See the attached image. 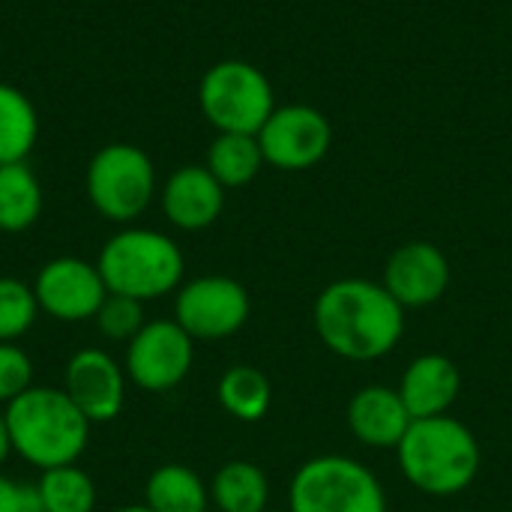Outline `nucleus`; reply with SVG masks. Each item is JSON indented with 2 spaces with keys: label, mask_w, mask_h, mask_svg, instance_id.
<instances>
[{
  "label": "nucleus",
  "mask_w": 512,
  "mask_h": 512,
  "mask_svg": "<svg viewBox=\"0 0 512 512\" xmlns=\"http://www.w3.org/2000/svg\"><path fill=\"white\" fill-rule=\"evenodd\" d=\"M0 512H42V507L36 492H27L12 480L0 477Z\"/></svg>",
  "instance_id": "27"
},
{
  "label": "nucleus",
  "mask_w": 512,
  "mask_h": 512,
  "mask_svg": "<svg viewBox=\"0 0 512 512\" xmlns=\"http://www.w3.org/2000/svg\"><path fill=\"white\" fill-rule=\"evenodd\" d=\"M192 369V336L177 321L144 324L126 351L129 378L150 393L177 387Z\"/></svg>",
  "instance_id": "9"
},
{
  "label": "nucleus",
  "mask_w": 512,
  "mask_h": 512,
  "mask_svg": "<svg viewBox=\"0 0 512 512\" xmlns=\"http://www.w3.org/2000/svg\"><path fill=\"white\" fill-rule=\"evenodd\" d=\"M264 162L258 135H240V132H219L216 141L207 150V171L225 186L237 189L258 177Z\"/></svg>",
  "instance_id": "18"
},
{
  "label": "nucleus",
  "mask_w": 512,
  "mask_h": 512,
  "mask_svg": "<svg viewBox=\"0 0 512 512\" xmlns=\"http://www.w3.org/2000/svg\"><path fill=\"white\" fill-rule=\"evenodd\" d=\"M198 105L219 132L258 135L276 111L270 78L246 60L213 63L198 87Z\"/></svg>",
  "instance_id": "5"
},
{
  "label": "nucleus",
  "mask_w": 512,
  "mask_h": 512,
  "mask_svg": "<svg viewBox=\"0 0 512 512\" xmlns=\"http://www.w3.org/2000/svg\"><path fill=\"white\" fill-rule=\"evenodd\" d=\"M96 321H99V330L108 336V339H135V333L144 327V309H141V300H132V297H123V294H108L105 303L99 306L96 312Z\"/></svg>",
  "instance_id": "25"
},
{
  "label": "nucleus",
  "mask_w": 512,
  "mask_h": 512,
  "mask_svg": "<svg viewBox=\"0 0 512 512\" xmlns=\"http://www.w3.org/2000/svg\"><path fill=\"white\" fill-rule=\"evenodd\" d=\"M117 512H153L150 507H123V510H117Z\"/></svg>",
  "instance_id": "29"
},
{
  "label": "nucleus",
  "mask_w": 512,
  "mask_h": 512,
  "mask_svg": "<svg viewBox=\"0 0 512 512\" xmlns=\"http://www.w3.org/2000/svg\"><path fill=\"white\" fill-rule=\"evenodd\" d=\"M459 390L462 375L456 363L444 354H423L405 369L399 396L414 420H426L447 414L450 405L459 399Z\"/></svg>",
  "instance_id": "16"
},
{
  "label": "nucleus",
  "mask_w": 512,
  "mask_h": 512,
  "mask_svg": "<svg viewBox=\"0 0 512 512\" xmlns=\"http://www.w3.org/2000/svg\"><path fill=\"white\" fill-rule=\"evenodd\" d=\"M96 267L108 294L144 303L177 288L183 279V252L159 231L126 228L102 246Z\"/></svg>",
  "instance_id": "4"
},
{
  "label": "nucleus",
  "mask_w": 512,
  "mask_h": 512,
  "mask_svg": "<svg viewBox=\"0 0 512 512\" xmlns=\"http://www.w3.org/2000/svg\"><path fill=\"white\" fill-rule=\"evenodd\" d=\"M9 450H12V444H9V429H6V414L0 411V465H3V459L9 456Z\"/></svg>",
  "instance_id": "28"
},
{
  "label": "nucleus",
  "mask_w": 512,
  "mask_h": 512,
  "mask_svg": "<svg viewBox=\"0 0 512 512\" xmlns=\"http://www.w3.org/2000/svg\"><path fill=\"white\" fill-rule=\"evenodd\" d=\"M267 498V477L252 462H228L213 480V501L222 512H264Z\"/></svg>",
  "instance_id": "20"
},
{
  "label": "nucleus",
  "mask_w": 512,
  "mask_h": 512,
  "mask_svg": "<svg viewBox=\"0 0 512 512\" xmlns=\"http://www.w3.org/2000/svg\"><path fill=\"white\" fill-rule=\"evenodd\" d=\"M156 192V168L135 144H108L87 165V195L111 222L138 219Z\"/></svg>",
  "instance_id": "7"
},
{
  "label": "nucleus",
  "mask_w": 512,
  "mask_h": 512,
  "mask_svg": "<svg viewBox=\"0 0 512 512\" xmlns=\"http://www.w3.org/2000/svg\"><path fill=\"white\" fill-rule=\"evenodd\" d=\"M147 507L153 512H204L207 489L186 465H165L147 480Z\"/></svg>",
  "instance_id": "21"
},
{
  "label": "nucleus",
  "mask_w": 512,
  "mask_h": 512,
  "mask_svg": "<svg viewBox=\"0 0 512 512\" xmlns=\"http://www.w3.org/2000/svg\"><path fill=\"white\" fill-rule=\"evenodd\" d=\"M249 318V294L228 276H201L177 294V324L192 339H225Z\"/></svg>",
  "instance_id": "10"
},
{
  "label": "nucleus",
  "mask_w": 512,
  "mask_h": 512,
  "mask_svg": "<svg viewBox=\"0 0 512 512\" xmlns=\"http://www.w3.org/2000/svg\"><path fill=\"white\" fill-rule=\"evenodd\" d=\"M66 396L90 423H108L123 408V372L105 351H78L66 366Z\"/></svg>",
  "instance_id": "13"
},
{
  "label": "nucleus",
  "mask_w": 512,
  "mask_h": 512,
  "mask_svg": "<svg viewBox=\"0 0 512 512\" xmlns=\"http://www.w3.org/2000/svg\"><path fill=\"white\" fill-rule=\"evenodd\" d=\"M225 207V186L207 171V165L177 168L162 189V210L171 225L183 231H201L219 219Z\"/></svg>",
  "instance_id": "14"
},
{
  "label": "nucleus",
  "mask_w": 512,
  "mask_h": 512,
  "mask_svg": "<svg viewBox=\"0 0 512 512\" xmlns=\"http://www.w3.org/2000/svg\"><path fill=\"white\" fill-rule=\"evenodd\" d=\"M39 138L33 102L12 84L0 81V165L24 162Z\"/></svg>",
  "instance_id": "19"
},
{
  "label": "nucleus",
  "mask_w": 512,
  "mask_h": 512,
  "mask_svg": "<svg viewBox=\"0 0 512 512\" xmlns=\"http://www.w3.org/2000/svg\"><path fill=\"white\" fill-rule=\"evenodd\" d=\"M291 512H387L378 477L348 456L309 459L291 480Z\"/></svg>",
  "instance_id": "6"
},
{
  "label": "nucleus",
  "mask_w": 512,
  "mask_h": 512,
  "mask_svg": "<svg viewBox=\"0 0 512 512\" xmlns=\"http://www.w3.org/2000/svg\"><path fill=\"white\" fill-rule=\"evenodd\" d=\"M39 303L33 288L18 279H0V342L24 336L36 321Z\"/></svg>",
  "instance_id": "24"
},
{
  "label": "nucleus",
  "mask_w": 512,
  "mask_h": 512,
  "mask_svg": "<svg viewBox=\"0 0 512 512\" xmlns=\"http://www.w3.org/2000/svg\"><path fill=\"white\" fill-rule=\"evenodd\" d=\"M396 450L402 474L423 495H459L480 471V444L474 432L447 414L414 420Z\"/></svg>",
  "instance_id": "3"
},
{
  "label": "nucleus",
  "mask_w": 512,
  "mask_h": 512,
  "mask_svg": "<svg viewBox=\"0 0 512 512\" xmlns=\"http://www.w3.org/2000/svg\"><path fill=\"white\" fill-rule=\"evenodd\" d=\"M264 512H270V510H264Z\"/></svg>",
  "instance_id": "30"
},
{
  "label": "nucleus",
  "mask_w": 512,
  "mask_h": 512,
  "mask_svg": "<svg viewBox=\"0 0 512 512\" xmlns=\"http://www.w3.org/2000/svg\"><path fill=\"white\" fill-rule=\"evenodd\" d=\"M315 330L345 360H378L399 345L405 309L378 282L339 279L315 300Z\"/></svg>",
  "instance_id": "1"
},
{
  "label": "nucleus",
  "mask_w": 512,
  "mask_h": 512,
  "mask_svg": "<svg viewBox=\"0 0 512 512\" xmlns=\"http://www.w3.org/2000/svg\"><path fill=\"white\" fill-rule=\"evenodd\" d=\"M414 417L405 408L399 390L372 384L354 393L348 405V426L354 438L375 450H396L411 429Z\"/></svg>",
  "instance_id": "15"
},
{
  "label": "nucleus",
  "mask_w": 512,
  "mask_h": 512,
  "mask_svg": "<svg viewBox=\"0 0 512 512\" xmlns=\"http://www.w3.org/2000/svg\"><path fill=\"white\" fill-rule=\"evenodd\" d=\"M39 309L60 321H84L99 312L108 297L99 267L81 258H57L45 264L33 285Z\"/></svg>",
  "instance_id": "11"
},
{
  "label": "nucleus",
  "mask_w": 512,
  "mask_h": 512,
  "mask_svg": "<svg viewBox=\"0 0 512 512\" xmlns=\"http://www.w3.org/2000/svg\"><path fill=\"white\" fill-rule=\"evenodd\" d=\"M381 285L402 309L432 306L450 285V261L435 243L411 240L387 258Z\"/></svg>",
  "instance_id": "12"
},
{
  "label": "nucleus",
  "mask_w": 512,
  "mask_h": 512,
  "mask_svg": "<svg viewBox=\"0 0 512 512\" xmlns=\"http://www.w3.org/2000/svg\"><path fill=\"white\" fill-rule=\"evenodd\" d=\"M36 498H39L42 512H93L96 486L81 468L60 465V468L42 471Z\"/></svg>",
  "instance_id": "23"
},
{
  "label": "nucleus",
  "mask_w": 512,
  "mask_h": 512,
  "mask_svg": "<svg viewBox=\"0 0 512 512\" xmlns=\"http://www.w3.org/2000/svg\"><path fill=\"white\" fill-rule=\"evenodd\" d=\"M42 213V186L27 162L0 165V231H27Z\"/></svg>",
  "instance_id": "17"
},
{
  "label": "nucleus",
  "mask_w": 512,
  "mask_h": 512,
  "mask_svg": "<svg viewBox=\"0 0 512 512\" xmlns=\"http://www.w3.org/2000/svg\"><path fill=\"white\" fill-rule=\"evenodd\" d=\"M30 378H33L30 357L15 345L0 342V402L9 405L15 396L30 390Z\"/></svg>",
  "instance_id": "26"
},
{
  "label": "nucleus",
  "mask_w": 512,
  "mask_h": 512,
  "mask_svg": "<svg viewBox=\"0 0 512 512\" xmlns=\"http://www.w3.org/2000/svg\"><path fill=\"white\" fill-rule=\"evenodd\" d=\"M3 414L12 450L42 471L72 465L87 447L90 420L75 408L66 390L30 387L15 396Z\"/></svg>",
  "instance_id": "2"
},
{
  "label": "nucleus",
  "mask_w": 512,
  "mask_h": 512,
  "mask_svg": "<svg viewBox=\"0 0 512 512\" xmlns=\"http://www.w3.org/2000/svg\"><path fill=\"white\" fill-rule=\"evenodd\" d=\"M219 402L231 417L243 423H258L270 411L273 390L264 372L252 366H234L219 381Z\"/></svg>",
  "instance_id": "22"
},
{
  "label": "nucleus",
  "mask_w": 512,
  "mask_h": 512,
  "mask_svg": "<svg viewBox=\"0 0 512 512\" xmlns=\"http://www.w3.org/2000/svg\"><path fill=\"white\" fill-rule=\"evenodd\" d=\"M258 144L267 165L279 171H306L330 153L333 129L312 105H282L261 126Z\"/></svg>",
  "instance_id": "8"
}]
</instances>
